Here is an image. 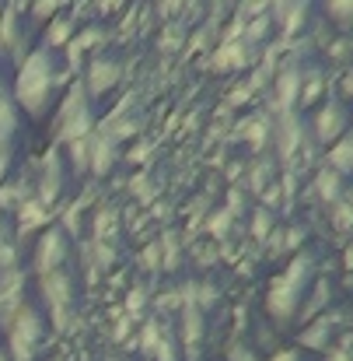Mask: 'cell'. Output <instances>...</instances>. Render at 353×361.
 <instances>
[{"instance_id": "1", "label": "cell", "mask_w": 353, "mask_h": 361, "mask_svg": "<svg viewBox=\"0 0 353 361\" xmlns=\"http://www.w3.org/2000/svg\"><path fill=\"white\" fill-rule=\"evenodd\" d=\"M49 92H53V71H49V60L46 53H35L21 78H18V102L28 109V113H42L46 102H49Z\"/></svg>"}, {"instance_id": "2", "label": "cell", "mask_w": 353, "mask_h": 361, "mask_svg": "<svg viewBox=\"0 0 353 361\" xmlns=\"http://www.w3.org/2000/svg\"><path fill=\"white\" fill-rule=\"evenodd\" d=\"M14 109L7 102H0V176L11 169V140H14Z\"/></svg>"}, {"instance_id": "3", "label": "cell", "mask_w": 353, "mask_h": 361, "mask_svg": "<svg viewBox=\"0 0 353 361\" xmlns=\"http://www.w3.org/2000/svg\"><path fill=\"white\" fill-rule=\"evenodd\" d=\"M63 235L60 232H49V235H42L39 239V252H35V263H39V270H53L60 259H63Z\"/></svg>"}, {"instance_id": "4", "label": "cell", "mask_w": 353, "mask_h": 361, "mask_svg": "<svg viewBox=\"0 0 353 361\" xmlns=\"http://www.w3.org/2000/svg\"><path fill=\"white\" fill-rule=\"evenodd\" d=\"M333 161H336L340 169H353V137H350V144H347V140H343V144H336Z\"/></svg>"}, {"instance_id": "5", "label": "cell", "mask_w": 353, "mask_h": 361, "mask_svg": "<svg viewBox=\"0 0 353 361\" xmlns=\"http://www.w3.org/2000/svg\"><path fill=\"white\" fill-rule=\"evenodd\" d=\"M11 259H14V252H11V245L4 242V235H0V267H7Z\"/></svg>"}]
</instances>
